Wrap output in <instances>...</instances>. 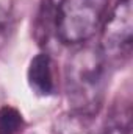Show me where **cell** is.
Instances as JSON below:
<instances>
[{"label":"cell","mask_w":133,"mask_h":134,"mask_svg":"<svg viewBox=\"0 0 133 134\" xmlns=\"http://www.w3.org/2000/svg\"><path fill=\"white\" fill-rule=\"evenodd\" d=\"M108 67L99 45H83L72 53L64 73L70 112L89 119L100 111L108 83Z\"/></svg>","instance_id":"obj_1"},{"label":"cell","mask_w":133,"mask_h":134,"mask_svg":"<svg viewBox=\"0 0 133 134\" xmlns=\"http://www.w3.org/2000/svg\"><path fill=\"white\" fill-rule=\"evenodd\" d=\"M110 0H61L55 13V30L63 44H81L99 30Z\"/></svg>","instance_id":"obj_2"},{"label":"cell","mask_w":133,"mask_h":134,"mask_svg":"<svg viewBox=\"0 0 133 134\" xmlns=\"http://www.w3.org/2000/svg\"><path fill=\"white\" fill-rule=\"evenodd\" d=\"M132 2L119 0L108 16L100 37L102 50L108 66H122L129 61L133 45Z\"/></svg>","instance_id":"obj_3"},{"label":"cell","mask_w":133,"mask_h":134,"mask_svg":"<svg viewBox=\"0 0 133 134\" xmlns=\"http://www.w3.org/2000/svg\"><path fill=\"white\" fill-rule=\"evenodd\" d=\"M27 78L34 94L41 97L52 95L55 92V75H53V61L50 55L38 53L30 61Z\"/></svg>","instance_id":"obj_4"},{"label":"cell","mask_w":133,"mask_h":134,"mask_svg":"<svg viewBox=\"0 0 133 134\" xmlns=\"http://www.w3.org/2000/svg\"><path fill=\"white\" fill-rule=\"evenodd\" d=\"M97 134H132V100L121 97L116 101Z\"/></svg>","instance_id":"obj_5"},{"label":"cell","mask_w":133,"mask_h":134,"mask_svg":"<svg viewBox=\"0 0 133 134\" xmlns=\"http://www.w3.org/2000/svg\"><path fill=\"white\" fill-rule=\"evenodd\" d=\"M25 126L22 114L13 106L0 108V134H19Z\"/></svg>","instance_id":"obj_6"},{"label":"cell","mask_w":133,"mask_h":134,"mask_svg":"<svg viewBox=\"0 0 133 134\" xmlns=\"http://www.w3.org/2000/svg\"><path fill=\"white\" fill-rule=\"evenodd\" d=\"M86 119L88 117H81L77 115L74 112L61 115L57 122H55V128L53 134H88L86 128Z\"/></svg>","instance_id":"obj_7"},{"label":"cell","mask_w":133,"mask_h":134,"mask_svg":"<svg viewBox=\"0 0 133 134\" xmlns=\"http://www.w3.org/2000/svg\"><path fill=\"white\" fill-rule=\"evenodd\" d=\"M13 30V20H11V16L6 9L0 8V48L8 42L9 39V34Z\"/></svg>","instance_id":"obj_8"}]
</instances>
